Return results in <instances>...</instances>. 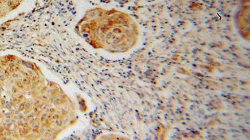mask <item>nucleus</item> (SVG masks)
Wrapping results in <instances>:
<instances>
[{"mask_svg":"<svg viewBox=\"0 0 250 140\" xmlns=\"http://www.w3.org/2000/svg\"><path fill=\"white\" fill-rule=\"evenodd\" d=\"M75 32L95 50L113 54L132 50L140 37L137 22L128 13L100 7L87 10Z\"/></svg>","mask_w":250,"mask_h":140,"instance_id":"obj_1","label":"nucleus"},{"mask_svg":"<svg viewBox=\"0 0 250 140\" xmlns=\"http://www.w3.org/2000/svg\"><path fill=\"white\" fill-rule=\"evenodd\" d=\"M26 0H0V17H3L19 8Z\"/></svg>","mask_w":250,"mask_h":140,"instance_id":"obj_2","label":"nucleus"}]
</instances>
